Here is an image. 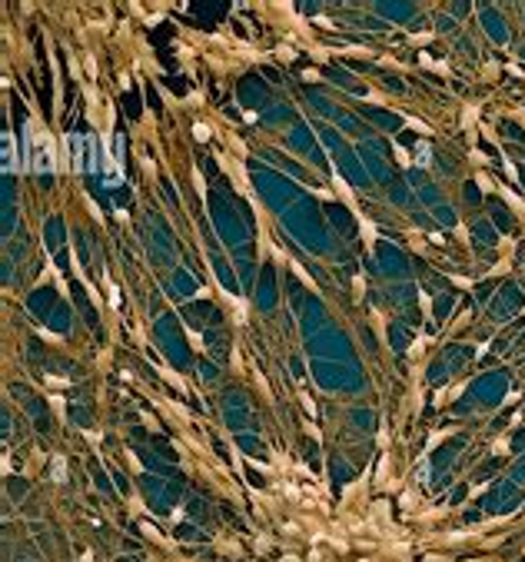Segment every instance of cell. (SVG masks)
<instances>
[{
	"mask_svg": "<svg viewBox=\"0 0 525 562\" xmlns=\"http://www.w3.org/2000/svg\"><path fill=\"white\" fill-rule=\"evenodd\" d=\"M34 123H37V120H27V127H23V150H20L23 153V163H20L23 173L37 170V163H34V153H37V147H34V143H37V127H34Z\"/></svg>",
	"mask_w": 525,
	"mask_h": 562,
	"instance_id": "cell-1",
	"label": "cell"
},
{
	"mask_svg": "<svg viewBox=\"0 0 525 562\" xmlns=\"http://www.w3.org/2000/svg\"><path fill=\"white\" fill-rule=\"evenodd\" d=\"M3 170L7 173H23V167L17 163V147H14V133L10 130H3Z\"/></svg>",
	"mask_w": 525,
	"mask_h": 562,
	"instance_id": "cell-2",
	"label": "cell"
},
{
	"mask_svg": "<svg viewBox=\"0 0 525 562\" xmlns=\"http://www.w3.org/2000/svg\"><path fill=\"white\" fill-rule=\"evenodd\" d=\"M415 150H419V153H415V160H419V167H429V163H432V150H429V143H419Z\"/></svg>",
	"mask_w": 525,
	"mask_h": 562,
	"instance_id": "cell-3",
	"label": "cell"
},
{
	"mask_svg": "<svg viewBox=\"0 0 525 562\" xmlns=\"http://www.w3.org/2000/svg\"><path fill=\"white\" fill-rule=\"evenodd\" d=\"M54 479L56 483L67 479V463H63V456H54Z\"/></svg>",
	"mask_w": 525,
	"mask_h": 562,
	"instance_id": "cell-4",
	"label": "cell"
},
{
	"mask_svg": "<svg viewBox=\"0 0 525 562\" xmlns=\"http://www.w3.org/2000/svg\"><path fill=\"white\" fill-rule=\"evenodd\" d=\"M160 373L167 376V379H169V383H173V386H176V389H183V379H180V376H176V373H169L167 366H160Z\"/></svg>",
	"mask_w": 525,
	"mask_h": 562,
	"instance_id": "cell-5",
	"label": "cell"
},
{
	"mask_svg": "<svg viewBox=\"0 0 525 562\" xmlns=\"http://www.w3.org/2000/svg\"><path fill=\"white\" fill-rule=\"evenodd\" d=\"M333 187H336L339 193H342V196H346V200H349V203H353V196H349V187H346V183H342V180H339V176H333Z\"/></svg>",
	"mask_w": 525,
	"mask_h": 562,
	"instance_id": "cell-6",
	"label": "cell"
},
{
	"mask_svg": "<svg viewBox=\"0 0 525 562\" xmlns=\"http://www.w3.org/2000/svg\"><path fill=\"white\" fill-rule=\"evenodd\" d=\"M193 133H196V140H209V127H206V123H196Z\"/></svg>",
	"mask_w": 525,
	"mask_h": 562,
	"instance_id": "cell-7",
	"label": "cell"
},
{
	"mask_svg": "<svg viewBox=\"0 0 525 562\" xmlns=\"http://www.w3.org/2000/svg\"><path fill=\"white\" fill-rule=\"evenodd\" d=\"M362 233H366V243H373V240H375V233H373V223H369V220H362Z\"/></svg>",
	"mask_w": 525,
	"mask_h": 562,
	"instance_id": "cell-8",
	"label": "cell"
},
{
	"mask_svg": "<svg viewBox=\"0 0 525 562\" xmlns=\"http://www.w3.org/2000/svg\"><path fill=\"white\" fill-rule=\"evenodd\" d=\"M406 120H409V127H415V130H422V133H429V127H426V123H419L415 116H406Z\"/></svg>",
	"mask_w": 525,
	"mask_h": 562,
	"instance_id": "cell-9",
	"label": "cell"
},
{
	"mask_svg": "<svg viewBox=\"0 0 525 562\" xmlns=\"http://www.w3.org/2000/svg\"><path fill=\"white\" fill-rule=\"evenodd\" d=\"M110 303H113V306L120 303V293H116V286H113V283H110Z\"/></svg>",
	"mask_w": 525,
	"mask_h": 562,
	"instance_id": "cell-10",
	"label": "cell"
}]
</instances>
